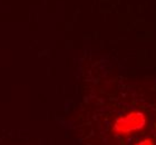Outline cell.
I'll list each match as a JSON object with an SVG mask.
<instances>
[{
	"label": "cell",
	"instance_id": "2",
	"mask_svg": "<svg viewBox=\"0 0 156 145\" xmlns=\"http://www.w3.org/2000/svg\"><path fill=\"white\" fill-rule=\"evenodd\" d=\"M136 145H155V144H154V142L152 141V140L146 139V140H143V141H140V142L137 143Z\"/></svg>",
	"mask_w": 156,
	"mask_h": 145
},
{
	"label": "cell",
	"instance_id": "1",
	"mask_svg": "<svg viewBox=\"0 0 156 145\" xmlns=\"http://www.w3.org/2000/svg\"><path fill=\"white\" fill-rule=\"evenodd\" d=\"M146 124V118L144 114L140 112H130L129 114L120 117L114 125V132L120 134H129L130 132L138 131Z\"/></svg>",
	"mask_w": 156,
	"mask_h": 145
}]
</instances>
